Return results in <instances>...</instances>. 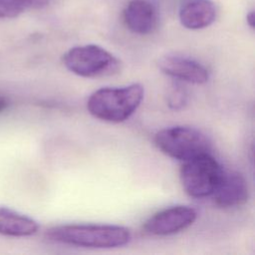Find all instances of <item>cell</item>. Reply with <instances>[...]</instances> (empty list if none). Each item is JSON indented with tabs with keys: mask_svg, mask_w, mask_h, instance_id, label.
I'll return each mask as SVG.
<instances>
[{
	"mask_svg": "<svg viewBox=\"0 0 255 255\" xmlns=\"http://www.w3.org/2000/svg\"><path fill=\"white\" fill-rule=\"evenodd\" d=\"M144 89L134 83L125 87H105L95 91L87 102L89 113L108 123L127 121L143 100Z\"/></svg>",
	"mask_w": 255,
	"mask_h": 255,
	"instance_id": "cell-2",
	"label": "cell"
},
{
	"mask_svg": "<svg viewBox=\"0 0 255 255\" xmlns=\"http://www.w3.org/2000/svg\"><path fill=\"white\" fill-rule=\"evenodd\" d=\"M23 11L24 9L12 0H0V19L17 17Z\"/></svg>",
	"mask_w": 255,
	"mask_h": 255,
	"instance_id": "cell-13",
	"label": "cell"
},
{
	"mask_svg": "<svg viewBox=\"0 0 255 255\" xmlns=\"http://www.w3.org/2000/svg\"><path fill=\"white\" fill-rule=\"evenodd\" d=\"M157 65L163 74L178 81L202 85L209 80V72L206 67L189 57L166 55L158 60Z\"/></svg>",
	"mask_w": 255,
	"mask_h": 255,
	"instance_id": "cell-7",
	"label": "cell"
},
{
	"mask_svg": "<svg viewBox=\"0 0 255 255\" xmlns=\"http://www.w3.org/2000/svg\"><path fill=\"white\" fill-rule=\"evenodd\" d=\"M246 21H247V24L249 25V27L251 29H254V26H255V14H254V11H250L247 14Z\"/></svg>",
	"mask_w": 255,
	"mask_h": 255,
	"instance_id": "cell-15",
	"label": "cell"
},
{
	"mask_svg": "<svg viewBox=\"0 0 255 255\" xmlns=\"http://www.w3.org/2000/svg\"><path fill=\"white\" fill-rule=\"evenodd\" d=\"M217 10L211 0H186L179 9V21L189 30L210 26L216 19Z\"/></svg>",
	"mask_w": 255,
	"mask_h": 255,
	"instance_id": "cell-10",
	"label": "cell"
},
{
	"mask_svg": "<svg viewBox=\"0 0 255 255\" xmlns=\"http://www.w3.org/2000/svg\"><path fill=\"white\" fill-rule=\"evenodd\" d=\"M7 106H8V103H7L6 99L0 96V113H1L2 111H4V110L7 108Z\"/></svg>",
	"mask_w": 255,
	"mask_h": 255,
	"instance_id": "cell-16",
	"label": "cell"
},
{
	"mask_svg": "<svg viewBox=\"0 0 255 255\" xmlns=\"http://www.w3.org/2000/svg\"><path fill=\"white\" fill-rule=\"evenodd\" d=\"M123 20L130 32L147 35L156 29L158 14L148 0H130L123 11Z\"/></svg>",
	"mask_w": 255,
	"mask_h": 255,
	"instance_id": "cell-9",
	"label": "cell"
},
{
	"mask_svg": "<svg viewBox=\"0 0 255 255\" xmlns=\"http://www.w3.org/2000/svg\"><path fill=\"white\" fill-rule=\"evenodd\" d=\"M153 140L162 153L180 161L209 153L211 150L207 136L192 127L174 126L163 128L155 133Z\"/></svg>",
	"mask_w": 255,
	"mask_h": 255,
	"instance_id": "cell-4",
	"label": "cell"
},
{
	"mask_svg": "<svg viewBox=\"0 0 255 255\" xmlns=\"http://www.w3.org/2000/svg\"><path fill=\"white\" fill-rule=\"evenodd\" d=\"M45 238L51 242L86 248H117L131 239L129 229L108 224H65L46 230Z\"/></svg>",
	"mask_w": 255,
	"mask_h": 255,
	"instance_id": "cell-1",
	"label": "cell"
},
{
	"mask_svg": "<svg viewBox=\"0 0 255 255\" xmlns=\"http://www.w3.org/2000/svg\"><path fill=\"white\" fill-rule=\"evenodd\" d=\"M62 61L70 72L83 78L110 77L122 69V63L116 56L94 44L71 48L63 55Z\"/></svg>",
	"mask_w": 255,
	"mask_h": 255,
	"instance_id": "cell-3",
	"label": "cell"
},
{
	"mask_svg": "<svg viewBox=\"0 0 255 255\" xmlns=\"http://www.w3.org/2000/svg\"><path fill=\"white\" fill-rule=\"evenodd\" d=\"M187 101V95L184 89L180 86L172 87L171 91L167 96V104L173 110L181 109Z\"/></svg>",
	"mask_w": 255,
	"mask_h": 255,
	"instance_id": "cell-12",
	"label": "cell"
},
{
	"mask_svg": "<svg viewBox=\"0 0 255 255\" xmlns=\"http://www.w3.org/2000/svg\"><path fill=\"white\" fill-rule=\"evenodd\" d=\"M212 195L215 204L221 208L241 206L249 198L247 181L237 171L224 170Z\"/></svg>",
	"mask_w": 255,
	"mask_h": 255,
	"instance_id": "cell-8",
	"label": "cell"
},
{
	"mask_svg": "<svg viewBox=\"0 0 255 255\" xmlns=\"http://www.w3.org/2000/svg\"><path fill=\"white\" fill-rule=\"evenodd\" d=\"M223 172L220 163L209 152L182 161L179 177L189 196L203 198L212 195Z\"/></svg>",
	"mask_w": 255,
	"mask_h": 255,
	"instance_id": "cell-5",
	"label": "cell"
},
{
	"mask_svg": "<svg viewBox=\"0 0 255 255\" xmlns=\"http://www.w3.org/2000/svg\"><path fill=\"white\" fill-rule=\"evenodd\" d=\"M197 211L187 205H174L152 214L143 224V230L155 236L178 233L194 223Z\"/></svg>",
	"mask_w": 255,
	"mask_h": 255,
	"instance_id": "cell-6",
	"label": "cell"
},
{
	"mask_svg": "<svg viewBox=\"0 0 255 255\" xmlns=\"http://www.w3.org/2000/svg\"><path fill=\"white\" fill-rule=\"evenodd\" d=\"M16 2L18 5H20L24 10L26 8L31 9H41L48 5L49 0H12Z\"/></svg>",
	"mask_w": 255,
	"mask_h": 255,
	"instance_id": "cell-14",
	"label": "cell"
},
{
	"mask_svg": "<svg viewBox=\"0 0 255 255\" xmlns=\"http://www.w3.org/2000/svg\"><path fill=\"white\" fill-rule=\"evenodd\" d=\"M38 223L23 214L8 208H0V234L12 237H26L35 234Z\"/></svg>",
	"mask_w": 255,
	"mask_h": 255,
	"instance_id": "cell-11",
	"label": "cell"
}]
</instances>
